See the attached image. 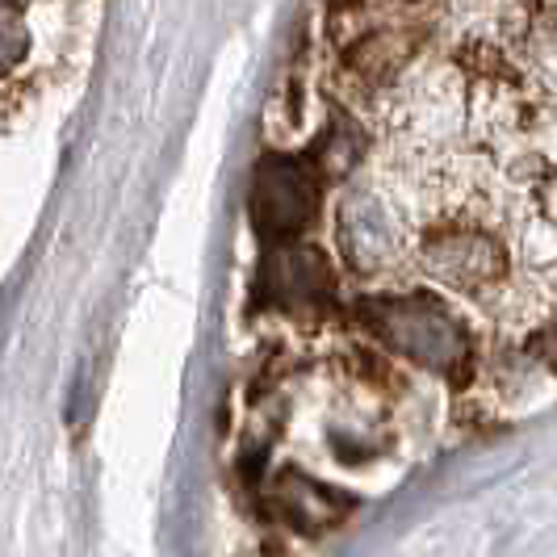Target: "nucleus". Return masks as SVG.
Segmentation results:
<instances>
[{"instance_id": "5", "label": "nucleus", "mask_w": 557, "mask_h": 557, "mask_svg": "<svg viewBox=\"0 0 557 557\" xmlns=\"http://www.w3.org/2000/svg\"><path fill=\"white\" fill-rule=\"evenodd\" d=\"M335 294L327 256L310 244H285L273 248L256 277V302L277 310H319Z\"/></svg>"}, {"instance_id": "7", "label": "nucleus", "mask_w": 557, "mask_h": 557, "mask_svg": "<svg viewBox=\"0 0 557 557\" xmlns=\"http://www.w3.org/2000/svg\"><path fill=\"white\" fill-rule=\"evenodd\" d=\"M29 47V29H26V17L17 13V9H9V4H0V72H9L13 63H22Z\"/></svg>"}, {"instance_id": "3", "label": "nucleus", "mask_w": 557, "mask_h": 557, "mask_svg": "<svg viewBox=\"0 0 557 557\" xmlns=\"http://www.w3.org/2000/svg\"><path fill=\"white\" fill-rule=\"evenodd\" d=\"M323 194V172L302 156H264L251 172L248 219L256 235L273 248L298 244V235L314 223Z\"/></svg>"}, {"instance_id": "8", "label": "nucleus", "mask_w": 557, "mask_h": 557, "mask_svg": "<svg viewBox=\"0 0 557 557\" xmlns=\"http://www.w3.org/2000/svg\"><path fill=\"white\" fill-rule=\"evenodd\" d=\"M529 352L545 364V369H554V373H557V319H554V323H545L541 332H532Z\"/></svg>"}, {"instance_id": "6", "label": "nucleus", "mask_w": 557, "mask_h": 557, "mask_svg": "<svg viewBox=\"0 0 557 557\" xmlns=\"http://www.w3.org/2000/svg\"><path fill=\"white\" fill-rule=\"evenodd\" d=\"M277 511L294 529L319 532V529H327V524H335V520L348 511V499L335 495L332 486H323V482H314V478L289 470V474H281V482H277Z\"/></svg>"}, {"instance_id": "4", "label": "nucleus", "mask_w": 557, "mask_h": 557, "mask_svg": "<svg viewBox=\"0 0 557 557\" xmlns=\"http://www.w3.org/2000/svg\"><path fill=\"white\" fill-rule=\"evenodd\" d=\"M335 235H339L344 264L361 277L386 273L403 256H416V244L407 235L403 214L394 210V201H386L373 189L344 194L339 210H335Z\"/></svg>"}, {"instance_id": "1", "label": "nucleus", "mask_w": 557, "mask_h": 557, "mask_svg": "<svg viewBox=\"0 0 557 557\" xmlns=\"http://www.w3.org/2000/svg\"><path fill=\"white\" fill-rule=\"evenodd\" d=\"M357 323L382 348H391L411 364L461 377L474 369V339L470 327L432 294H377L357 302Z\"/></svg>"}, {"instance_id": "2", "label": "nucleus", "mask_w": 557, "mask_h": 557, "mask_svg": "<svg viewBox=\"0 0 557 557\" xmlns=\"http://www.w3.org/2000/svg\"><path fill=\"white\" fill-rule=\"evenodd\" d=\"M416 264L432 281L470 298H491L511 277L507 244L491 226L470 223V219H448L432 226L428 235H419Z\"/></svg>"}]
</instances>
